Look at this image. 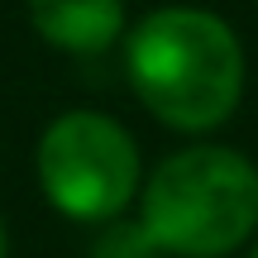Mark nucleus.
<instances>
[{"instance_id": "f257e3e1", "label": "nucleus", "mask_w": 258, "mask_h": 258, "mask_svg": "<svg viewBox=\"0 0 258 258\" xmlns=\"http://www.w3.org/2000/svg\"><path fill=\"white\" fill-rule=\"evenodd\" d=\"M139 101L172 129H215L244 96V48L211 10H153L124 43Z\"/></svg>"}, {"instance_id": "f03ea898", "label": "nucleus", "mask_w": 258, "mask_h": 258, "mask_svg": "<svg viewBox=\"0 0 258 258\" xmlns=\"http://www.w3.org/2000/svg\"><path fill=\"white\" fill-rule=\"evenodd\" d=\"M139 225L177 258L234 253L258 230V167L220 144L182 148L144 182Z\"/></svg>"}, {"instance_id": "7ed1b4c3", "label": "nucleus", "mask_w": 258, "mask_h": 258, "mask_svg": "<svg viewBox=\"0 0 258 258\" xmlns=\"http://www.w3.org/2000/svg\"><path fill=\"white\" fill-rule=\"evenodd\" d=\"M38 186L67 220H115L139 186V148L96 110L57 115L38 139Z\"/></svg>"}, {"instance_id": "20e7f679", "label": "nucleus", "mask_w": 258, "mask_h": 258, "mask_svg": "<svg viewBox=\"0 0 258 258\" xmlns=\"http://www.w3.org/2000/svg\"><path fill=\"white\" fill-rule=\"evenodd\" d=\"M29 19L67 53H101L124 29V0H29Z\"/></svg>"}, {"instance_id": "39448f33", "label": "nucleus", "mask_w": 258, "mask_h": 258, "mask_svg": "<svg viewBox=\"0 0 258 258\" xmlns=\"http://www.w3.org/2000/svg\"><path fill=\"white\" fill-rule=\"evenodd\" d=\"M153 239L144 234V225H110L96 239V258H153Z\"/></svg>"}, {"instance_id": "423d86ee", "label": "nucleus", "mask_w": 258, "mask_h": 258, "mask_svg": "<svg viewBox=\"0 0 258 258\" xmlns=\"http://www.w3.org/2000/svg\"><path fill=\"white\" fill-rule=\"evenodd\" d=\"M5 249H10V244H5V220H0V258H5Z\"/></svg>"}, {"instance_id": "0eeeda50", "label": "nucleus", "mask_w": 258, "mask_h": 258, "mask_svg": "<svg viewBox=\"0 0 258 258\" xmlns=\"http://www.w3.org/2000/svg\"><path fill=\"white\" fill-rule=\"evenodd\" d=\"M253 258H258V249H253Z\"/></svg>"}]
</instances>
